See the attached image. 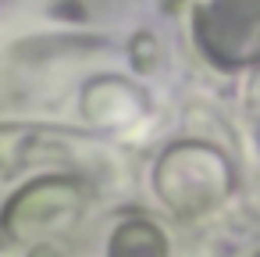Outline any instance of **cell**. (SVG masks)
<instances>
[{"label":"cell","instance_id":"obj_3","mask_svg":"<svg viewBox=\"0 0 260 257\" xmlns=\"http://www.w3.org/2000/svg\"><path fill=\"white\" fill-rule=\"evenodd\" d=\"M111 257H168V243L153 221H125L111 239Z\"/></svg>","mask_w":260,"mask_h":257},{"label":"cell","instance_id":"obj_1","mask_svg":"<svg viewBox=\"0 0 260 257\" xmlns=\"http://www.w3.org/2000/svg\"><path fill=\"white\" fill-rule=\"evenodd\" d=\"M157 193L175 214H207L232 193V172L214 150L185 143L178 150H168L157 164Z\"/></svg>","mask_w":260,"mask_h":257},{"label":"cell","instance_id":"obj_2","mask_svg":"<svg viewBox=\"0 0 260 257\" xmlns=\"http://www.w3.org/2000/svg\"><path fill=\"white\" fill-rule=\"evenodd\" d=\"M25 196L36 207H8L4 211V221H11L15 236H40L54 225H68L79 211V196L72 193L68 182H40V186H29Z\"/></svg>","mask_w":260,"mask_h":257}]
</instances>
